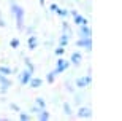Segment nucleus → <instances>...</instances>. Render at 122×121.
<instances>
[{
    "mask_svg": "<svg viewBox=\"0 0 122 121\" xmlns=\"http://www.w3.org/2000/svg\"><path fill=\"white\" fill-rule=\"evenodd\" d=\"M11 13H13L14 19H16L18 30H24V29H25V24H24V8L21 5H18L16 2L11 0Z\"/></svg>",
    "mask_w": 122,
    "mask_h": 121,
    "instance_id": "1",
    "label": "nucleus"
},
{
    "mask_svg": "<svg viewBox=\"0 0 122 121\" xmlns=\"http://www.w3.org/2000/svg\"><path fill=\"white\" fill-rule=\"evenodd\" d=\"M76 88H79V89H84V88H87V86L92 85V76L91 73H87L86 76H79V78H76Z\"/></svg>",
    "mask_w": 122,
    "mask_h": 121,
    "instance_id": "2",
    "label": "nucleus"
},
{
    "mask_svg": "<svg viewBox=\"0 0 122 121\" xmlns=\"http://www.w3.org/2000/svg\"><path fill=\"white\" fill-rule=\"evenodd\" d=\"M0 92L5 94L6 91L10 89V86H11V80L8 78V75H3V73H0Z\"/></svg>",
    "mask_w": 122,
    "mask_h": 121,
    "instance_id": "3",
    "label": "nucleus"
},
{
    "mask_svg": "<svg viewBox=\"0 0 122 121\" xmlns=\"http://www.w3.org/2000/svg\"><path fill=\"white\" fill-rule=\"evenodd\" d=\"M71 65V62L70 61H65V59H62L59 56V61H57V67H56V73L59 75V73H62V72H65L68 67Z\"/></svg>",
    "mask_w": 122,
    "mask_h": 121,
    "instance_id": "4",
    "label": "nucleus"
},
{
    "mask_svg": "<svg viewBox=\"0 0 122 121\" xmlns=\"http://www.w3.org/2000/svg\"><path fill=\"white\" fill-rule=\"evenodd\" d=\"M78 48H84L86 51H91L92 49V37H87V38H79L76 41Z\"/></svg>",
    "mask_w": 122,
    "mask_h": 121,
    "instance_id": "5",
    "label": "nucleus"
},
{
    "mask_svg": "<svg viewBox=\"0 0 122 121\" xmlns=\"http://www.w3.org/2000/svg\"><path fill=\"white\" fill-rule=\"evenodd\" d=\"M78 118H82V120H89V118H92V110L89 107H79L78 108Z\"/></svg>",
    "mask_w": 122,
    "mask_h": 121,
    "instance_id": "6",
    "label": "nucleus"
},
{
    "mask_svg": "<svg viewBox=\"0 0 122 121\" xmlns=\"http://www.w3.org/2000/svg\"><path fill=\"white\" fill-rule=\"evenodd\" d=\"M79 38H87V37H92V29L89 27V24H84V26H79V32H78Z\"/></svg>",
    "mask_w": 122,
    "mask_h": 121,
    "instance_id": "7",
    "label": "nucleus"
},
{
    "mask_svg": "<svg viewBox=\"0 0 122 121\" xmlns=\"http://www.w3.org/2000/svg\"><path fill=\"white\" fill-rule=\"evenodd\" d=\"M33 75V73H30L27 70V69H25V70H22V72L19 73V83H21V85H29V80H30V76Z\"/></svg>",
    "mask_w": 122,
    "mask_h": 121,
    "instance_id": "8",
    "label": "nucleus"
},
{
    "mask_svg": "<svg viewBox=\"0 0 122 121\" xmlns=\"http://www.w3.org/2000/svg\"><path fill=\"white\" fill-rule=\"evenodd\" d=\"M27 46H29L30 51H33V49L38 48V38H36V35L30 34V37H29V40H27Z\"/></svg>",
    "mask_w": 122,
    "mask_h": 121,
    "instance_id": "9",
    "label": "nucleus"
},
{
    "mask_svg": "<svg viewBox=\"0 0 122 121\" xmlns=\"http://www.w3.org/2000/svg\"><path fill=\"white\" fill-rule=\"evenodd\" d=\"M29 85H30V88H33V89H38L41 85H43V80L41 78H38V76H30V80H29Z\"/></svg>",
    "mask_w": 122,
    "mask_h": 121,
    "instance_id": "10",
    "label": "nucleus"
},
{
    "mask_svg": "<svg viewBox=\"0 0 122 121\" xmlns=\"http://www.w3.org/2000/svg\"><path fill=\"white\" fill-rule=\"evenodd\" d=\"M73 23L76 24V26H84V24H89V21H87V18H84L82 14L76 13L73 16Z\"/></svg>",
    "mask_w": 122,
    "mask_h": 121,
    "instance_id": "11",
    "label": "nucleus"
},
{
    "mask_svg": "<svg viewBox=\"0 0 122 121\" xmlns=\"http://www.w3.org/2000/svg\"><path fill=\"white\" fill-rule=\"evenodd\" d=\"M82 61V54L79 53V51H75V53L71 54V58H70V62H71V65H79Z\"/></svg>",
    "mask_w": 122,
    "mask_h": 121,
    "instance_id": "12",
    "label": "nucleus"
},
{
    "mask_svg": "<svg viewBox=\"0 0 122 121\" xmlns=\"http://www.w3.org/2000/svg\"><path fill=\"white\" fill-rule=\"evenodd\" d=\"M36 116H38V120H40V121H48L51 118V113L48 112L46 108H41L40 112L36 113Z\"/></svg>",
    "mask_w": 122,
    "mask_h": 121,
    "instance_id": "13",
    "label": "nucleus"
},
{
    "mask_svg": "<svg viewBox=\"0 0 122 121\" xmlns=\"http://www.w3.org/2000/svg\"><path fill=\"white\" fill-rule=\"evenodd\" d=\"M24 64H25V69H27V70H29L30 73H35V65H33V64L30 62V59L25 58V59H24Z\"/></svg>",
    "mask_w": 122,
    "mask_h": 121,
    "instance_id": "14",
    "label": "nucleus"
},
{
    "mask_svg": "<svg viewBox=\"0 0 122 121\" xmlns=\"http://www.w3.org/2000/svg\"><path fill=\"white\" fill-rule=\"evenodd\" d=\"M68 41H70V37L65 35V34H62V35H60V38H59V45L60 46H67Z\"/></svg>",
    "mask_w": 122,
    "mask_h": 121,
    "instance_id": "15",
    "label": "nucleus"
},
{
    "mask_svg": "<svg viewBox=\"0 0 122 121\" xmlns=\"http://www.w3.org/2000/svg\"><path fill=\"white\" fill-rule=\"evenodd\" d=\"M14 70L8 65H0V73H3V75H11Z\"/></svg>",
    "mask_w": 122,
    "mask_h": 121,
    "instance_id": "16",
    "label": "nucleus"
},
{
    "mask_svg": "<svg viewBox=\"0 0 122 121\" xmlns=\"http://www.w3.org/2000/svg\"><path fill=\"white\" fill-rule=\"evenodd\" d=\"M56 76H57V73H56V70H51V72L48 73V75H46V81H48V83H54Z\"/></svg>",
    "mask_w": 122,
    "mask_h": 121,
    "instance_id": "17",
    "label": "nucleus"
},
{
    "mask_svg": "<svg viewBox=\"0 0 122 121\" xmlns=\"http://www.w3.org/2000/svg\"><path fill=\"white\" fill-rule=\"evenodd\" d=\"M62 107H63V113H65V115H67V116H70V115H71V105H70V104H68V102H63V105H62Z\"/></svg>",
    "mask_w": 122,
    "mask_h": 121,
    "instance_id": "18",
    "label": "nucleus"
},
{
    "mask_svg": "<svg viewBox=\"0 0 122 121\" xmlns=\"http://www.w3.org/2000/svg\"><path fill=\"white\" fill-rule=\"evenodd\" d=\"M62 29H63V34H65V35H68V37H71V27L68 26L67 23H62Z\"/></svg>",
    "mask_w": 122,
    "mask_h": 121,
    "instance_id": "19",
    "label": "nucleus"
},
{
    "mask_svg": "<svg viewBox=\"0 0 122 121\" xmlns=\"http://www.w3.org/2000/svg\"><path fill=\"white\" fill-rule=\"evenodd\" d=\"M56 14H59L60 18H67L68 14H70V10H65V8H60L59 6V10H57V13Z\"/></svg>",
    "mask_w": 122,
    "mask_h": 121,
    "instance_id": "20",
    "label": "nucleus"
},
{
    "mask_svg": "<svg viewBox=\"0 0 122 121\" xmlns=\"http://www.w3.org/2000/svg\"><path fill=\"white\" fill-rule=\"evenodd\" d=\"M35 105H38L40 108H46V100L43 97H36L35 99Z\"/></svg>",
    "mask_w": 122,
    "mask_h": 121,
    "instance_id": "21",
    "label": "nucleus"
},
{
    "mask_svg": "<svg viewBox=\"0 0 122 121\" xmlns=\"http://www.w3.org/2000/svg\"><path fill=\"white\" fill-rule=\"evenodd\" d=\"M10 46L13 49H18L19 46H21V41H19L18 38H11V40H10Z\"/></svg>",
    "mask_w": 122,
    "mask_h": 121,
    "instance_id": "22",
    "label": "nucleus"
},
{
    "mask_svg": "<svg viewBox=\"0 0 122 121\" xmlns=\"http://www.w3.org/2000/svg\"><path fill=\"white\" fill-rule=\"evenodd\" d=\"M19 120H21V121H29V120H30V113L21 112V113H19Z\"/></svg>",
    "mask_w": 122,
    "mask_h": 121,
    "instance_id": "23",
    "label": "nucleus"
},
{
    "mask_svg": "<svg viewBox=\"0 0 122 121\" xmlns=\"http://www.w3.org/2000/svg\"><path fill=\"white\" fill-rule=\"evenodd\" d=\"M54 53H56V56H62V54L65 53V46H60V45H59L57 48L54 49Z\"/></svg>",
    "mask_w": 122,
    "mask_h": 121,
    "instance_id": "24",
    "label": "nucleus"
},
{
    "mask_svg": "<svg viewBox=\"0 0 122 121\" xmlns=\"http://www.w3.org/2000/svg\"><path fill=\"white\" fill-rule=\"evenodd\" d=\"M40 110H41V108H40V107H38V105H33V107H32V108H30V113H35V115H36V113L40 112Z\"/></svg>",
    "mask_w": 122,
    "mask_h": 121,
    "instance_id": "25",
    "label": "nucleus"
},
{
    "mask_svg": "<svg viewBox=\"0 0 122 121\" xmlns=\"http://www.w3.org/2000/svg\"><path fill=\"white\" fill-rule=\"evenodd\" d=\"M10 108H11V110H14V112H21L19 105H16V104H10Z\"/></svg>",
    "mask_w": 122,
    "mask_h": 121,
    "instance_id": "26",
    "label": "nucleus"
},
{
    "mask_svg": "<svg viewBox=\"0 0 122 121\" xmlns=\"http://www.w3.org/2000/svg\"><path fill=\"white\" fill-rule=\"evenodd\" d=\"M0 27H6V23H5V19H3V14H2V11H0Z\"/></svg>",
    "mask_w": 122,
    "mask_h": 121,
    "instance_id": "27",
    "label": "nucleus"
},
{
    "mask_svg": "<svg viewBox=\"0 0 122 121\" xmlns=\"http://www.w3.org/2000/svg\"><path fill=\"white\" fill-rule=\"evenodd\" d=\"M57 10H59V5H56V3L51 5V11H52V13H57Z\"/></svg>",
    "mask_w": 122,
    "mask_h": 121,
    "instance_id": "28",
    "label": "nucleus"
},
{
    "mask_svg": "<svg viewBox=\"0 0 122 121\" xmlns=\"http://www.w3.org/2000/svg\"><path fill=\"white\" fill-rule=\"evenodd\" d=\"M33 30H35V26H32V27H29V29H27L29 34H33Z\"/></svg>",
    "mask_w": 122,
    "mask_h": 121,
    "instance_id": "29",
    "label": "nucleus"
},
{
    "mask_svg": "<svg viewBox=\"0 0 122 121\" xmlns=\"http://www.w3.org/2000/svg\"><path fill=\"white\" fill-rule=\"evenodd\" d=\"M75 102H76V104H79V102H81V97H79V96H76V99H75Z\"/></svg>",
    "mask_w": 122,
    "mask_h": 121,
    "instance_id": "30",
    "label": "nucleus"
},
{
    "mask_svg": "<svg viewBox=\"0 0 122 121\" xmlns=\"http://www.w3.org/2000/svg\"><path fill=\"white\" fill-rule=\"evenodd\" d=\"M38 2H40V5H41V6L45 5V0H38Z\"/></svg>",
    "mask_w": 122,
    "mask_h": 121,
    "instance_id": "31",
    "label": "nucleus"
}]
</instances>
